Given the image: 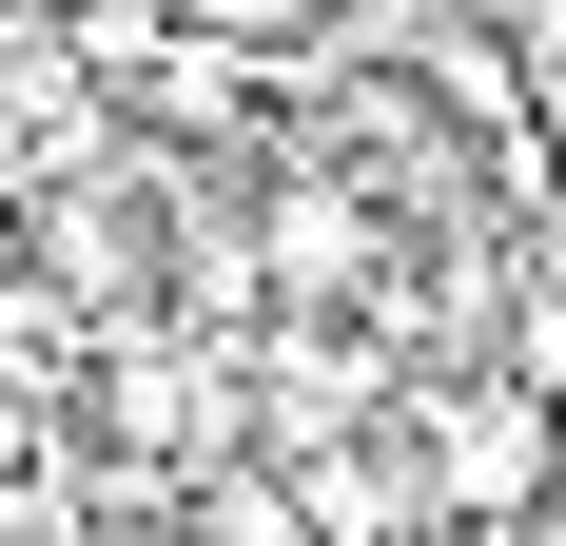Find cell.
I'll return each mask as SVG.
<instances>
[{"label":"cell","instance_id":"1","mask_svg":"<svg viewBox=\"0 0 566 546\" xmlns=\"http://www.w3.org/2000/svg\"><path fill=\"white\" fill-rule=\"evenodd\" d=\"M410 469H430V507H450V527H547V469H566V390H527L509 351H489V371H450L430 410H410Z\"/></svg>","mask_w":566,"mask_h":546},{"label":"cell","instance_id":"2","mask_svg":"<svg viewBox=\"0 0 566 546\" xmlns=\"http://www.w3.org/2000/svg\"><path fill=\"white\" fill-rule=\"evenodd\" d=\"M196 40H234V59H333L352 40V0H176Z\"/></svg>","mask_w":566,"mask_h":546},{"label":"cell","instance_id":"3","mask_svg":"<svg viewBox=\"0 0 566 546\" xmlns=\"http://www.w3.org/2000/svg\"><path fill=\"white\" fill-rule=\"evenodd\" d=\"M509 371H527V390H566V254L527 273V313H509Z\"/></svg>","mask_w":566,"mask_h":546},{"label":"cell","instance_id":"4","mask_svg":"<svg viewBox=\"0 0 566 546\" xmlns=\"http://www.w3.org/2000/svg\"><path fill=\"white\" fill-rule=\"evenodd\" d=\"M0 293H40V196L0 176Z\"/></svg>","mask_w":566,"mask_h":546},{"label":"cell","instance_id":"5","mask_svg":"<svg viewBox=\"0 0 566 546\" xmlns=\"http://www.w3.org/2000/svg\"><path fill=\"white\" fill-rule=\"evenodd\" d=\"M547 527H566V469H547Z\"/></svg>","mask_w":566,"mask_h":546}]
</instances>
